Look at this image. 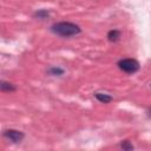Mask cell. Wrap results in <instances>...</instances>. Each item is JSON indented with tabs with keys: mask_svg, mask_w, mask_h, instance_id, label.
<instances>
[{
	"mask_svg": "<svg viewBox=\"0 0 151 151\" xmlns=\"http://www.w3.org/2000/svg\"><path fill=\"white\" fill-rule=\"evenodd\" d=\"M4 137L7 138L8 140L13 142V143H20V142L24 139L25 134H24V132H21V131H19V130L9 129V130L4 131Z\"/></svg>",
	"mask_w": 151,
	"mask_h": 151,
	"instance_id": "obj_3",
	"label": "cell"
},
{
	"mask_svg": "<svg viewBox=\"0 0 151 151\" xmlns=\"http://www.w3.org/2000/svg\"><path fill=\"white\" fill-rule=\"evenodd\" d=\"M96 96V98L100 101V103H104V104H106V103H110L111 100H112V97L111 96H109V94H106V93H96L94 94Z\"/></svg>",
	"mask_w": 151,
	"mask_h": 151,
	"instance_id": "obj_4",
	"label": "cell"
},
{
	"mask_svg": "<svg viewBox=\"0 0 151 151\" xmlns=\"http://www.w3.org/2000/svg\"><path fill=\"white\" fill-rule=\"evenodd\" d=\"M107 38H109L110 41H117V40L120 38V32L117 31V29H112V31L109 32Z\"/></svg>",
	"mask_w": 151,
	"mask_h": 151,
	"instance_id": "obj_5",
	"label": "cell"
},
{
	"mask_svg": "<svg viewBox=\"0 0 151 151\" xmlns=\"http://www.w3.org/2000/svg\"><path fill=\"white\" fill-rule=\"evenodd\" d=\"M35 15H37L38 18H40V19H45V18L48 15V13H47L46 11H39V12L35 13Z\"/></svg>",
	"mask_w": 151,
	"mask_h": 151,
	"instance_id": "obj_8",
	"label": "cell"
},
{
	"mask_svg": "<svg viewBox=\"0 0 151 151\" xmlns=\"http://www.w3.org/2000/svg\"><path fill=\"white\" fill-rule=\"evenodd\" d=\"M1 90H2V91H14L15 87H14L12 84H9V83L2 81V83H1Z\"/></svg>",
	"mask_w": 151,
	"mask_h": 151,
	"instance_id": "obj_6",
	"label": "cell"
},
{
	"mask_svg": "<svg viewBox=\"0 0 151 151\" xmlns=\"http://www.w3.org/2000/svg\"><path fill=\"white\" fill-rule=\"evenodd\" d=\"M150 112H151V110H150Z\"/></svg>",
	"mask_w": 151,
	"mask_h": 151,
	"instance_id": "obj_9",
	"label": "cell"
},
{
	"mask_svg": "<svg viewBox=\"0 0 151 151\" xmlns=\"http://www.w3.org/2000/svg\"><path fill=\"white\" fill-rule=\"evenodd\" d=\"M120 146H122L124 150H132V149H133V145H132L129 140H124V142L122 143V145H120Z\"/></svg>",
	"mask_w": 151,
	"mask_h": 151,
	"instance_id": "obj_7",
	"label": "cell"
},
{
	"mask_svg": "<svg viewBox=\"0 0 151 151\" xmlns=\"http://www.w3.org/2000/svg\"><path fill=\"white\" fill-rule=\"evenodd\" d=\"M51 31L57 34V35H60V37H64V38H68V37H73V35H77L81 32L80 27L73 22H70V21H60V22H57L54 25H52L51 27Z\"/></svg>",
	"mask_w": 151,
	"mask_h": 151,
	"instance_id": "obj_1",
	"label": "cell"
},
{
	"mask_svg": "<svg viewBox=\"0 0 151 151\" xmlns=\"http://www.w3.org/2000/svg\"><path fill=\"white\" fill-rule=\"evenodd\" d=\"M139 63L136 60V59H132V58H125V59H122L118 61V67L125 72V73H129V74H132V73H136L138 70H139Z\"/></svg>",
	"mask_w": 151,
	"mask_h": 151,
	"instance_id": "obj_2",
	"label": "cell"
}]
</instances>
